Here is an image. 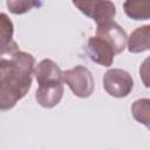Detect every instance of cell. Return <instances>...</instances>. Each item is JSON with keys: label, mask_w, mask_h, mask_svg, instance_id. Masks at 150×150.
<instances>
[{"label": "cell", "mask_w": 150, "mask_h": 150, "mask_svg": "<svg viewBox=\"0 0 150 150\" xmlns=\"http://www.w3.org/2000/svg\"><path fill=\"white\" fill-rule=\"evenodd\" d=\"M35 59L27 52H16L0 60V110H9L32 87Z\"/></svg>", "instance_id": "cell-1"}, {"label": "cell", "mask_w": 150, "mask_h": 150, "mask_svg": "<svg viewBox=\"0 0 150 150\" xmlns=\"http://www.w3.org/2000/svg\"><path fill=\"white\" fill-rule=\"evenodd\" d=\"M62 80L71 93L80 98L89 97L95 88L91 71L84 66H75L74 68L62 71Z\"/></svg>", "instance_id": "cell-2"}, {"label": "cell", "mask_w": 150, "mask_h": 150, "mask_svg": "<svg viewBox=\"0 0 150 150\" xmlns=\"http://www.w3.org/2000/svg\"><path fill=\"white\" fill-rule=\"evenodd\" d=\"M103 88L112 97H127L134 88V80L127 70L112 68L103 76Z\"/></svg>", "instance_id": "cell-3"}, {"label": "cell", "mask_w": 150, "mask_h": 150, "mask_svg": "<svg viewBox=\"0 0 150 150\" xmlns=\"http://www.w3.org/2000/svg\"><path fill=\"white\" fill-rule=\"evenodd\" d=\"M81 13L93 19L97 26L114 21L116 7L111 1H73Z\"/></svg>", "instance_id": "cell-4"}, {"label": "cell", "mask_w": 150, "mask_h": 150, "mask_svg": "<svg viewBox=\"0 0 150 150\" xmlns=\"http://www.w3.org/2000/svg\"><path fill=\"white\" fill-rule=\"evenodd\" d=\"M86 53L93 62L103 67H110L116 55L112 47L105 40L96 35L89 38L86 47Z\"/></svg>", "instance_id": "cell-5"}, {"label": "cell", "mask_w": 150, "mask_h": 150, "mask_svg": "<svg viewBox=\"0 0 150 150\" xmlns=\"http://www.w3.org/2000/svg\"><path fill=\"white\" fill-rule=\"evenodd\" d=\"M95 35L105 40L112 47L116 55L121 54L127 46V33L116 21H110L108 23L97 26Z\"/></svg>", "instance_id": "cell-6"}, {"label": "cell", "mask_w": 150, "mask_h": 150, "mask_svg": "<svg viewBox=\"0 0 150 150\" xmlns=\"http://www.w3.org/2000/svg\"><path fill=\"white\" fill-rule=\"evenodd\" d=\"M63 91V82L52 81L40 83L35 91V100L41 107L50 109L61 102Z\"/></svg>", "instance_id": "cell-7"}, {"label": "cell", "mask_w": 150, "mask_h": 150, "mask_svg": "<svg viewBox=\"0 0 150 150\" xmlns=\"http://www.w3.org/2000/svg\"><path fill=\"white\" fill-rule=\"evenodd\" d=\"M14 25L6 13H0V60L19 52V46L13 39Z\"/></svg>", "instance_id": "cell-8"}, {"label": "cell", "mask_w": 150, "mask_h": 150, "mask_svg": "<svg viewBox=\"0 0 150 150\" xmlns=\"http://www.w3.org/2000/svg\"><path fill=\"white\" fill-rule=\"evenodd\" d=\"M38 84L45 83V82H50V81H61L62 80V70L57 66L56 62H54L50 59H43L35 66L34 73Z\"/></svg>", "instance_id": "cell-9"}, {"label": "cell", "mask_w": 150, "mask_h": 150, "mask_svg": "<svg viewBox=\"0 0 150 150\" xmlns=\"http://www.w3.org/2000/svg\"><path fill=\"white\" fill-rule=\"evenodd\" d=\"M127 46H128V50L134 54L149 50V48H150V26L144 25V26L137 27L130 34V36L127 39Z\"/></svg>", "instance_id": "cell-10"}, {"label": "cell", "mask_w": 150, "mask_h": 150, "mask_svg": "<svg viewBox=\"0 0 150 150\" xmlns=\"http://www.w3.org/2000/svg\"><path fill=\"white\" fill-rule=\"evenodd\" d=\"M124 13L132 20H148L150 18V1H125Z\"/></svg>", "instance_id": "cell-11"}, {"label": "cell", "mask_w": 150, "mask_h": 150, "mask_svg": "<svg viewBox=\"0 0 150 150\" xmlns=\"http://www.w3.org/2000/svg\"><path fill=\"white\" fill-rule=\"evenodd\" d=\"M149 112H150V100L149 98H139L135 101L131 105V114L134 118L149 128Z\"/></svg>", "instance_id": "cell-12"}, {"label": "cell", "mask_w": 150, "mask_h": 150, "mask_svg": "<svg viewBox=\"0 0 150 150\" xmlns=\"http://www.w3.org/2000/svg\"><path fill=\"white\" fill-rule=\"evenodd\" d=\"M6 5H7L9 12H12L13 14H23V13L29 12L34 7L41 6L42 2H38V1H12V0H8V1H6Z\"/></svg>", "instance_id": "cell-13"}]
</instances>
